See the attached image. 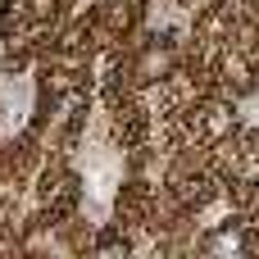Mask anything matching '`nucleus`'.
Returning a JSON list of instances; mask_svg holds the SVG:
<instances>
[{"label": "nucleus", "instance_id": "nucleus-1", "mask_svg": "<svg viewBox=\"0 0 259 259\" xmlns=\"http://www.w3.org/2000/svg\"><path fill=\"white\" fill-rule=\"evenodd\" d=\"M173 77V46H146L132 64V82L150 87V82H168Z\"/></svg>", "mask_w": 259, "mask_h": 259}]
</instances>
